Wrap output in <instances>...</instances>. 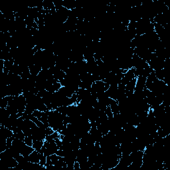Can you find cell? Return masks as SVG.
Returning a JSON list of instances; mask_svg holds the SVG:
<instances>
[{"instance_id":"52a82bcc","label":"cell","mask_w":170,"mask_h":170,"mask_svg":"<svg viewBox=\"0 0 170 170\" xmlns=\"http://www.w3.org/2000/svg\"><path fill=\"white\" fill-rule=\"evenodd\" d=\"M13 137H14L15 138H16V139L24 141L25 138V134L23 132V131H20L17 133L13 134Z\"/></svg>"},{"instance_id":"8fae6325","label":"cell","mask_w":170,"mask_h":170,"mask_svg":"<svg viewBox=\"0 0 170 170\" xmlns=\"http://www.w3.org/2000/svg\"><path fill=\"white\" fill-rule=\"evenodd\" d=\"M73 168H74V170H79V169H80V164H79V162H77V161H76V162H75V164H74Z\"/></svg>"},{"instance_id":"9c48e42d","label":"cell","mask_w":170,"mask_h":170,"mask_svg":"<svg viewBox=\"0 0 170 170\" xmlns=\"http://www.w3.org/2000/svg\"><path fill=\"white\" fill-rule=\"evenodd\" d=\"M105 112H106V116H107V117H108V120L113 119L114 114H113L112 112L110 107L109 106H107V108L106 110V111H105Z\"/></svg>"},{"instance_id":"30bf717a","label":"cell","mask_w":170,"mask_h":170,"mask_svg":"<svg viewBox=\"0 0 170 170\" xmlns=\"http://www.w3.org/2000/svg\"><path fill=\"white\" fill-rule=\"evenodd\" d=\"M55 132V131L53 130L51 128V127H49V128H47L45 129V134H46V136H49V135H51V134H53Z\"/></svg>"},{"instance_id":"277c9868","label":"cell","mask_w":170,"mask_h":170,"mask_svg":"<svg viewBox=\"0 0 170 170\" xmlns=\"http://www.w3.org/2000/svg\"><path fill=\"white\" fill-rule=\"evenodd\" d=\"M35 150V149L33 148L32 146H29L25 144L20 149L19 153L21 154L22 156H23L24 157H28L32 152Z\"/></svg>"},{"instance_id":"8992f818","label":"cell","mask_w":170,"mask_h":170,"mask_svg":"<svg viewBox=\"0 0 170 170\" xmlns=\"http://www.w3.org/2000/svg\"><path fill=\"white\" fill-rule=\"evenodd\" d=\"M44 141L45 140H33L32 147L35 149V150L40 151V150H41L42 146H43V145H44Z\"/></svg>"},{"instance_id":"ba28073f","label":"cell","mask_w":170,"mask_h":170,"mask_svg":"<svg viewBox=\"0 0 170 170\" xmlns=\"http://www.w3.org/2000/svg\"><path fill=\"white\" fill-rule=\"evenodd\" d=\"M33 138L32 136H25L24 139V142L26 145H27L29 146H33Z\"/></svg>"},{"instance_id":"3957f363","label":"cell","mask_w":170,"mask_h":170,"mask_svg":"<svg viewBox=\"0 0 170 170\" xmlns=\"http://www.w3.org/2000/svg\"><path fill=\"white\" fill-rule=\"evenodd\" d=\"M41 153L37 150H34L31 153L29 156H28L29 162L31 163H36V164H39L40 159H41Z\"/></svg>"},{"instance_id":"7a4b0ae2","label":"cell","mask_w":170,"mask_h":170,"mask_svg":"<svg viewBox=\"0 0 170 170\" xmlns=\"http://www.w3.org/2000/svg\"><path fill=\"white\" fill-rule=\"evenodd\" d=\"M146 78L147 77H142V76H140V77H137L136 88L134 92H140L144 90V88L146 87Z\"/></svg>"},{"instance_id":"6da1fadb","label":"cell","mask_w":170,"mask_h":170,"mask_svg":"<svg viewBox=\"0 0 170 170\" xmlns=\"http://www.w3.org/2000/svg\"><path fill=\"white\" fill-rule=\"evenodd\" d=\"M58 149H59V147L56 144L55 140H45L43 146L39 152L42 153L46 157H47V156L56 154Z\"/></svg>"},{"instance_id":"5b68a950","label":"cell","mask_w":170,"mask_h":170,"mask_svg":"<svg viewBox=\"0 0 170 170\" xmlns=\"http://www.w3.org/2000/svg\"><path fill=\"white\" fill-rule=\"evenodd\" d=\"M29 69L30 73L33 76H37L42 70V67L41 66L35 64L29 66Z\"/></svg>"}]
</instances>
